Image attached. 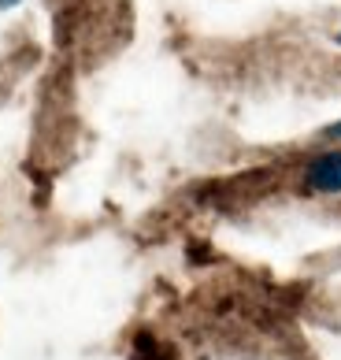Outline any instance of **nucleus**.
Masks as SVG:
<instances>
[{
    "mask_svg": "<svg viewBox=\"0 0 341 360\" xmlns=\"http://www.w3.org/2000/svg\"><path fill=\"white\" fill-rule=\"evenodd\" d=\"M308 186L319 193H341V149L334 153H323L308 164Z\"/></svg>",
    "mask_w": 341,
    "mask_h": 360,
    "instance_id": "obj_1",
    "label": "nucleus"
},
{
    "mask_svg": "<svg viewBox=\"0 0 341 360\" xmlns=\"http://www.w3.org/2000/svg\"><path fill=\"white\" fill-rule=\"evenodd\" d=\"M326 138H341V127H326Z\"/></svg>",
    "mask_w": 341,
    "mask_h": 360,
    "instance_id": "obj_2",
    "label": "nucleus"
},
{
    "mask_svg": "<svg viewBox=\"0 0 341 360\" xmlns=\"http://www.w3.org/2000/svg\"><path fill=\"white\" fill-rule=\"evenodd\" d=\"M19 0H0V11H8V8H15Z\"/></svg>",
    "mask_w": 341,
    "mask_h": 360,
    "instance_id": "obj_3",
    "label": "nucleus"
},
{
    "mask_svg": "<svg viewBox=\"0 0 341 360\" xmlns=\"http://www.w3.org/2000/svg\"><path fill=\"white\" fill-rule=\"evenodd\" d=\"M337 41H341V34H337Z\"/></svg>",
    "mask_w": 341,
    "mask_h": 360,
    "instance_id": "obj_4",
    "label": "nucleus"
}]
</instances>
